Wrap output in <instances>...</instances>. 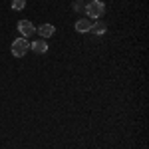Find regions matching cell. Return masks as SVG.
<instances>
[{
    "label": "cell",
    "mask_w": 149,
    "mask_h": 149,
    "mask_svg": "<svg viewBox=\"0 0 149 149\" xmlns=\"http://www.w3.org/2000/svg\"><path fill=\"white\" fill-rule=\"evenodd\" d=\"M84 12H86L90 18L100 20L103 14H105V4H103L102 0H90V2H86V10Z\"/></svg>",
    "instance_id": "1"
},
{
    "label": "cell",
    "mask_w": 149,
    "mask_h": 149,
    "mask_svg": "<svg viewBox=\"0 0 149 149\" xmlns=\"http://www.w3.org/2000/svg\"><path fill=\"white\" fill-rule=\"evenodd\" d=\"M28 50H30V42H28V38H16V40L12 42V46H10V52H12V56H14V58H24Z\"/></svg>",
    "instance_id": "2"
},
{
    "label": "cell",
    "mask_w": 149,
    "mask_h": 149,
    "mask_svg": "<svg viewBox=\"0 0 149 149\" xmlns=\"http://www.w3.org/2000/svg\"><path fill=\"white\" fill-rule=\"evenodd\" d=\"M18 32L22 34V38H30V36L36 32V28L30 20H20V22H18Z\"/></svg>",
    "instance_id": "3"
},
{
    "label": "cell",
    "mask_w": 149,
    "mask_h": 149,
    "mask_svg": "<svg viewBox=\"0 0 149 149\" xmlns=\"http://www.w3.org/2000/svg\"><path fill=\"white\" fill-rule=\"evenodd\" d=\"M36 32L40 34L42 40H46V38H52V36L56 34V28H54L52 24H42V26H38V28H36Z\"/></svg>",
    "instance_id": "4"
},
{
    "label": "cell",
    "mask_w": 149,
    "mask_h": 149,
    "mask_svg": "<svg viewBox=\"0 0 149 149\" xmlns=\"http://www.w3.org/2000/svg\"><path fill=\"white\" fill-rule=\"evenodd\" d=\"M30 50L34 52V54H46L48 52V44H46V40H36V42H30Z\"/></svg>",
    "instance_id": "5"
},
{
    "label": "cell",
    "mask_w": 149,
    "mask_h": 149,
    "mask_svg": "<svg viewBox=\"0 0 149 149\" xmlns=\"http://www.w3.org/2000/svg\"><path fill=\"white\" fill-rule=\"evenodd\" d=\"M90 28H92V22H90V18H80L78 22H76V30L78 32H90Z\"/></svg>",
    "instance_id": "6"
},
{
    "label": "cell",
    "mask_w": 149,
    "mask_h": 149,
    "mask_svg": "<svg viewBox=\"0 0 149 149\" xmlns=\"http://www.w3.org/2000/svg\"><path fill=\"white\" fill-rule=\"evenodd\" d=\"M105 30H107V26H105V22H102V20L93 22V24H92V28H90V32H92V34H97V36L105 34Z\"/></svg>",
    "instance_id": "7"
},
{
    "label": "cell",
    "mask_w": 149,
    "mask_h": 149,
    "mask_svg": "<svg viewBox=\"0 0 149 149\" xmlns=\"http://www.w3.org/2000/svg\"><path fill=\"white\" fill-rule=\"evenodd\" d=\"M26 8V0H12V10H24Z\"/></svg>",
    "instance_id": "8"
},
{
    "label": "cell",
    "mask_w": 149,
    "mask_h": 149,
    "mask_svg": "<svg viewBox=\"0 0 149 149\" xmlns=\"http://www.w3.org/2000/svg\"><path fill=\"white\" fill-rule=\"evenodd\" d=\"M86 10V0H76L74 2V12H84Z\"/></svg>",
    "instance_id": "9"
}]
</instances>
